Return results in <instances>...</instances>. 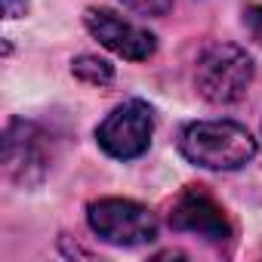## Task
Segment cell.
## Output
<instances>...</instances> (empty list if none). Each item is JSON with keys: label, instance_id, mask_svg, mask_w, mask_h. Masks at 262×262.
Here are the masks:
<instances>
[{"label": "cell", "instance_id": "6da1fadb", "mask_svg": "<svg viewBox=\"0 0 262 262\" xmlns=\"http://www.w3.org/2000/svg\"><path fill=\"white\" fill-rule=\"evenodd\" d=\"M179 151L194 167L231 173L256 158L259 142L237 120H194L182 129Z\"/></svg>", "mask_w": 262, "mask_h": 262}, {"label": "cell", "instance_id": "7a4b0ae2", "mask_svg": "<svg viewBox=\"0 0 262 262\" xmlns=\"http://www.w3.org/2000/svg\"><path fill=\"white\" fill-rule=\"evenodd\" d=\"M256 77L253 56L237 43H213L194 68V90L210 105H234L247 96Z\"/></svg>", "mask_w": 262, "mask_h": 262}, {"label": "cell", "instance_id": "3957f363", "mask_svg": "<svg viewBox=\"0 0 262 262\" xmlns=\"http://www.w3.org/2000/svg\"><path fill=\"white\" fill-rule=\"evenodd\" d=\"M86 222L93 234H99L102 241L114 247H139L158 237V216L145 204L129 201V198L93 201L86 210Z\"/></svg>", "mask_w": 262, "mask_h": 262}, {"label": "cell", "instance_id": "277c9868", "mask_svg": "<svg viewBox=\"0 0 262 262\" xmlns=\"http://www.w3.org/2000/svg\"><path fill=\"white\" fill-rule=\"evenodd\" d=\"M155 136V111L142 99H126L120 102L99 126H96V142L99 148L114 161H133L142 158Z\"/></svg>", "mask_w": 262, "mask_h": 262}, {"label": "cell", "instance_id": "5b68a950", "mask_svg": "<svg viewBox=\"0 0 262 262\" xmlns=\"http://www.w3.org/2000/svg\"><path fill=\"white\" fill-rule=\"evenodd\" d=\"M53 164L50 136L31 120L13 117L4 133V173L22 188H34L47 179Z\"/></svg>", "mask_w": 262, "mask_h": 262}, {"label": "cell", "instance_id": "8992f818", "mask_svg": "<svg viewBox=\"0 0 262 262\" xmlns=\"http://www.w3.org/2000/svg\"><path fill=\"white\" fill-rule=\"evenodd\" d=\"M83 25L105 50H111L114 56H120L126 62H145L158 50V37L148 28L123 19L120 13H114L108 7H90L83 13Z\"/></svg>", "mask_w": 262, "mask_h": 262}, {"label": "cell", "instance_id": "52a82bcc", "mask_svg": "<svg viewBox=\"0 0 262 262\" xmlns=\"http://www.w3.org/2000/svg\"><path fill=\"white\" fill-rule=\"evenodd\" d=\"M170 225L176 231H185V234H198L210 244H228L234 228L225 216V210L216 204V198L201 188V185H191L185 188L173 207H170Z\"/></svg>", "mask_w": 262, "mask_h": 262}, {"label": "cell", "instance_id": "ba28073f", "mask_svg": "<svg viewBox=\"0 0 262 262\" xmlns=\"http://www.w3.org/2000/svg\"><path fill=\"white\" fill-rule=\"evenodd\" d=\"M71 74L90 86H108L114 80V65H108L99 56H77L71 62Z\"/></svg>", "mask_w": 262, "mask_h": 262}, {"label": "cell", "instance_id": "9c48e42d", "mask_svg": "<svg viewBox=\"0 0 262 262\" xmlns=\"http://www.w3.org/2000/svg\"><path fill=\"white\" fill-rule=\"evenodd\" d=\"M120 4L142 13V16H164L173 7V0H120Z\"/></svg>", "mask_w": 262, "mask_h": 262}, {"label": "cell", "instance_id": "30bf717a", "mask_svg": "<svg viewBox=\"0 0 262 262\" xmlns=\"http://www.w3.org/2000/svg\"><path fill=\"white\" fill-rule=\"evenodd\" d=\"M31 7V0H4V13L7 19H22Z\"/></svg>", "mask_w": 262, "mask_h": 262}]
</instances>
